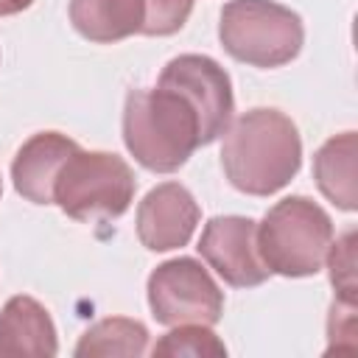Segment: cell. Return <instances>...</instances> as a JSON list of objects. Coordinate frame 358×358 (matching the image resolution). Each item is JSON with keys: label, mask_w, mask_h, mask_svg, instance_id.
<instances>
[{"label": "cell", "mask_w": 358, "mask_h": 358, "mask_svg": "<svg viewBox=\"0 0 358 358\" xmlns=\"http://www.w3.org/2000/svg\"><path fill=\"white\" fill-rule=\"evenodd\" d=\"M232 112L229 73L204 53H182L162 67L157 87L129 90L123 143L145 171L173 173L227 131Z\"/></svg>", "instance_id": "6da1fadb"}, {"label": "cell", "mask_w": 358, "mask_h": 358, "mask_svg": "<svg viewBox=\"0 0 358 358\" xmlns=\"http://www.w3.org/2000/svg\"><path fill=\"white\" fill-rule=\"evenodd\" d=\"M299 129L285 112L255 106L229 120L221 143V168L235 190L271 196L299 173Z\"/></svg>", "instance_id": "7a4b0ae2"}, {"label": "cell", "mask_w": 358, "mask_h": 358, "mask_svg": "<svg viewBox=\"0 0 358 358\" xmlns=\"http://www.w3.org/2000/svg\"><path fill=\"white\" fill-rule=\"evenodd\" d=\"M134 190L137 179L123 157L76 148L53 182V204L73 221L103 224L120 218L131 207Z\"/></svg>", "instance_id": "3957f363"}, {"label": "cell", "mask_w": 358, "mask_h": 358, "mask_svg": "<svg viewBox=\"0 0 358 358\" xmlns=\"http://www.w3.org/2000/svg\"><path fill=\"white\" fill-rule=\"evenodd\" d=\"M257 252L271 274L310 277L322 271L333 243L330 215L308 196H288L257 224Z\"/></svg>", "instance_id": "277c9868"}, {"label": "cell", "mask_w": 358, "mask_h": 358, "mask_svg": "<svg viewBox=\"0 0 358 358\" xmlns=\"http://www.w3.org/2000/svg\"><path fill=\"white\" fill-rule=\"evenodd\" d=\"M218 39L235 62L271 70L299 56L305 25L277 0H229L221 8Z\"/></svg>", "instance_id": "5b68a950"}, {"label": "cell", "mask_w": 358, "mask_h": 358, "mask_svg": "<svg viewBox=\"0 0 358 358\" xmlns=\"http://www.w3.org/2000/svg\"><path fill=\"white\" fill-rule=\"evenodd\" d=\"M193 0H70L73 28L98 45H115L134 34L171 36L185 28Z\"/></svg>", "instance_id": "8992f818"}, {"label": "cell", "mask_w": 358, "mask_h": 358, "mask_svg": "<svg viewBox=\"0 0 358 358\" xmlns=\"http://www.w3.org/2000/svg\"><path fill=\"white\" fill-rule=\"evenodd\" d=\"M148 308L165 327L173 324H215L224 313V291L210 271L193 257H173L148 274Z\"/></svg>", "instance_id": "52a82bcc"}, {"label": "cell", "mask_w": 358, "mask_h": 358, "mask_svg": "<svg viewBox=\"0 0 358 358\" xmlns=\"http://www.w3.org/2000/svg\"><path fill=\"white\" fill-rule=\"evenodd\" d=\"M257 221L246 215H215L204 224L199 255L232 288H255L268 280V268L257 252Z\"/></svg>", "instance_id": "ba28073f"}, {"label": "cell", "mask_w": 358, "mask_h": 358, "mask_svg": "<svg viewBox=\"0 0 358 358\" xmlns=\"http://www.w3.org/2000/svg\"><path fill=\"white\" fill-rule=\"evenodd\" d=\"M199 218L201 210L193 193L179 182H162L137 204V238L151 252H171L193 238Z\"/></svg>", "instance_id": "9c48e42d"}, {"label": "cell", "mask_w": 358, "mask_h": 358, "mask_svg": "<svg viewBox=\"0 0 358 358\" xmlns=\"http://www.w3.org/2000/svg\"><path fill=\"white\" fill-rule=\"evenodd\" d=\"M78 148L62 131H39L28 137L11 162L14 190L31 204H53V182L64 165V159Z\"/></svg>", "instance_id": "30bf717a"}, {"label": "cell", "mask_w": 358, "mask_h": 358, "mask_svg": "<svg viewBox=\"0 0 358 358\" xmlns=\"http://www.w3.org/2000/svg\"><path fill=\"white\" fill-rule=\"evenodd\" d=\"M59 352V338L50 313L34 296L17 294L0 310V358L34 355L50 358Z\"/></svg>", "instance_id": "8fae6325"}, {"label": "cell", "mask_w": 358, "mask_h": 358, "mask_svg": "<svg viewBox=\"0 0 358 358\" xmlns=\"http://www.w3.org/2000/svg\"><path fill=\"white\" fill-rule=\"evenodd\" d=\"M355 151L358 140L355 131H341L319 145L313 154V179L316 187L327 201H333L338 210L352 213L358 207V190H355Z\"/></svg>", "instance_id": "7c38bea8"}, {"label": "cell", "mask_w": 358, "mask_h": 358, "mask_svg": "<svg viewBox=\"0 0 358 358\" xmlns=\"http://www.w3.org/2000/svg\"><path fill=\"white\" fill-rule=\"evenodd\" d=\"M148 350V330L137 319L126 316H109L95 322L76 344L73 355L76 358H109V355H123V358H137Z\"/></svg>", "instance_id": "4fadbf2b"}, {"label": "cell", "mask_w": 358, "mask_h": 358, "mask_svg": "<svg viewBox=\"0 0 358 358\" xmlns=\"http://www.w3.org/2000/svg\"><path fill=\"white\" fill-rule=\"evenodd\" d=\"M151 355L157 358H204V355H227V344L210 330V324H173L171 333H165L154 347Z\"/></svg>", "instance_id": "5bb4252c"}, {"label": "cell", "mask_w": 358, "mask_h": 358, "mask_svg": "<svg viewBox=\"0 0 358 358\" xmlns=\"http://www.w3.org/2000/svg\"><path fill=\"white\" fill-rule=\"evenodd\" d=\"M330 282L336 288V299L355 302V229H347L327 249Z\"/></svg>", "instance_id": "9a60e30c"}, {"label": "cell", "mask_w": 358, "mask_h": 358, "mask_svg": "<svg viewBox=\"0 0 358 358\" xmlns=\"http://www.w3.org/2000/svg\"><path fill=\"white\" fill-rule=\"evenodd\" d=\"M34 0H0V17H11V14H20L25 8H31Z\"/></svg>", "instance_id": "2e32d148"}, {"label": "cell", "mask_w": 358, "mask_h": 358, "mask_svg": "<svg viewBox=\"0 0 358 358\" xmlns=\"http://www.w3.org/2000/svg\"><path fill=\"white\" fill-rule=\"evenodd\" d=\"M0 196H3V182H0Z\"/></svg>", "instance_id": "e0dca14e"}]
</instances>
